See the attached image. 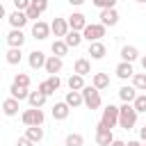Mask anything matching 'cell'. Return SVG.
<instances>
[{
	"instance_id": "cell-10",
	"label": "cell",
	"mask_w": 146,
	"mask_h": 146,
	"mask_svg": "<svg viewBox=\"0 0 146 146\" xmlns=\"http://www.w3.org/2000/svg\"><path fill=\"white\" fill-rule=\"evenodd\" d=\"M7 43H9V48H23V43H25V32L18 30V27H11V30L7 32Z\"/></svg>"
},
{
	"instance_id": "cell-33",
	"label": "cell",
	"mask_w": 146,
	"mask_h": 146,
	"mask_svg": "<svg viewBox=\"0 0 146 146\" xmlns=\"http://www.w3.org/2000/svg\"><path fill=\"white\" fill-rule=\"evenodd\" d=\"M64 146H84V137L80 132H68L64 139Z\"/></svg>"
},
{
	"instance_id": "cell-35",
	"label": "cell",
	"mask_w": 146,
	"mask_h": 146,
	"mask_svg": "<svg viewBox=\"0 0 146 146\" xmlns=\"http://www.w3.org/2000/svg\"><path fill=\"white\" fill-rule=\"evenodd\" d=\"M14 84H18V87H30V75H27V73H16V75H14Z\"/></svg>"
},
{
	"instance_id": "cell-19",
	"label": "cell",
	"mask_w": 146,
	"mask_h": 146,
	"mask_svg": "<svg viewBox=\"0 0 146 146\" xmlns=\"http://www.w3.org/2000/svg\"><path fill=\"white\" fill-rule=\"evenodd\" d=\"M73 73H78V75H91V59H87V57H78L75 59V64H73Z\"/></svg>"
},
{
	"instance_id": "cell-2",
	"label": "cell",
	"mask_w": 146,
	"mask_h": 146,
	"mask_svg": "<svg viewBox=\"0 0 146 146\" xmlns=\"http://www.w3.org/2000/svg\"><path fill=\"white\" fill-rule=\"evenodd\" d=\"M82 100H84V107H87V110H98V107L103 105L100 91H98L94 84H84V89H82Z\"/></svg>"
},
{
	"instance_id": "cell-32",
	"label": "cell",
	"mask_w": 146,
	"mask_h": 146,
	"mask_svg": "<svg viewBox=\"0 0 146 146\" xmlns=\"http://www.w3.org/2000/svg\"><path fill=\"white\" fill-rule=\"evenodd\" d=\"M132 107L137 110V114H146V91H139L132 100Z\"/></svg>"
},
{
	"instance_id": "cell-37",
	"label": "cell",
	"mask_w": 146,
	"mask_h": 146,
	"mask_svg": "<svg viewBox=\"0 0 146 146\" xmlns=\"http://www.w3.org/2000/svg\"><path fill=\"white\" fill-rule=\"evenodd\" d=\"M91 2L98 9H112V7H116V0H91Z\"/></svg>"
},
{
	"instance_id": "cell-5",
	"label": "cell",
	"mask_w": 146,
	"mask_h": 146,
	"mask_svg": "<svg viewBox=\"0 0 146 146\" xmlns=\"http://www.w3.org/2000/svg\"><path fill=\"white\" fill-rule=\"evenodd\" d=\"M100 123H103L105 128H110V130H112V128H116V125H119V107L110 103V105H107V107L103 110Z\"/></svg>"
},
{
	"instance_id": "cell-47",
	"label": "cell",
	"mask_w": 146,
	"mask_h": 146,
	"mask_svg": "<svg viewBox=\"0 0 146 146\" xmlns=\"http://www.w3.org/2000/svg\"><path fill=\"white\" fill-rule=\"evenodd\" d=\"M141 146H146V141H144V144H141Z\"/></svg>"
},
{
	"instance_id": "cell-17",
	"label": "cell",
	"mask_w": 146,
	"mask_h": 146,
	"mask_svg": "<svg viewBox=\"0 0 146 146\" xmlns=\"http://www.w3.org/2000/svg\"><path fill=\"white\" fill-rule=\"evenodd\" d=\"M114 73H116L119 80H130V78L135 75V66H132L130 62H119L116 68H114Z\"/></svg>"
},
{
	"instance_id": "cell-31",
	"label": "cell",
	"mask_w": 146,
	"mask_h": 146,
	"mask_svg": "<svg viewBox=\"0 0 146 146\" xmlns=\"http://www.w3.org/2000/svg\"><path fill=\"white\" fill-rule=\"evenodd\" d=\"M9 94H11V98H16V100H27V96H30L27 87H18V84H14V82H11V87H9Z\"/></svg>"
},
{
	"instance_id": "cell-8",
	"label": "cell",
	"mask_w": 146,
	"mask_h": 146,
	"mask_svg": "<svg viewBox=\"0 0 146 146\" xmlns=\"http://www.w3.org/2000/svg\"><path fill=\"white\" fill-rule=\"evenodd\" d=\"M114 141V135H112V130L110 128H105L100 121L96 123V144L98 146H110Z\"/></svg>"
},
{
	"instance_id": "cell-44",
	"label": "cell",
	"mask_w": 146,
	"mask_h": 146,
	"mask_svg": "<svg viewBox=\"0 0 146 146\" xmlns=\"http://www.w3.org/2000/svg\"><path fill=\"white\" fill-rule=\"evenodd\" d=\"M139 64H141V68L146 71V55H139Z\"/></svg>"
},
{
	"instance_id": "cell-40",
	"label": "cell",
	"mask_w": 146,
	"mask_h": 146,
	"mask_svg": "<svg viewBox=\"0 0 146 146\" xmlns=\"http://www.w3.org/2000/svg\"><path fill=\"white\" fill-rule=\"evenodd\" d=\"M144 141L141 139H130V141H125V146H141Z\"/></svg>"
},
{
	"instance_id": "cell-48",
	"label": "cell",
	"mask_w": 146,
	"mask_h": 146,
	"mask_svg": "<svg viewBox=\"0 0 146 146\" xmlns=\"http://www.w3.org/2000/svg\"><path fill=\"white\" fill-rule=\"evenodd\" d=\"M0 84H2V78H0Z\"/></svg>"
},
{
	"instance_id": "cell-13",
	"label": "cell",
	"mask_w": 146,
	"mask_h": 146,
	"mask_svg": "<svg viewBox=\"0 0 146 146\" xmlns=\"http://www.w3.org/2000/svg\"><path fill=\"white\" fill-rule=\"evenodd\" d=\"M68 30H71V27H68V21H66V18H52V23H50V32H52L57 39H64Z\"/></svg>"
},
{
	"instance_id": "cell-39",
	"label": "cell",
	"mask_w": 146,
	"mask_h": 146,
	"mask_svg": "<svg viewBox=\"0 0 146 146\" xmlns=\"http://www.w3.org/2000/svg\"><path fill=\"white\" fill-rule=\"evenodd\" d=\"M16 146H34V141H32V139H27V137L23 135V137H18V139H16Z\"/></svg>"
},
{
	"instance_id": "cell-42",
	"label": "cell",
	"mask_w": 146,
	"mask_h": 146,
	"mask_svg": "<svg viewBox=\"0 0 146 146\" xmlns=\"http://www.w3.org/2000/svg\"><path fill=\"white\" fill-rule=\"evenodd\" d=\"M68 5L71 7H80V5H84V0H68Z\"/></svg>"
},
{
	"instance_id": "cell-6",
	"label": "cell",
	"mask_w": 146,
	"mask_h": 146,
	"mask_svg": "<svg viewBox=\"0 0 146 146\" xmlns=\"http://www.w3.org/2000/svg\"><path fill=\"white\" fill-rule=\"evenodd\" d=\"M48 2H50V0H32V2H30V7L25 9L27 18H30V21H39V16L48 9Z\"/></svg>"
},
{
	"instance_id": "cell-18",
	"label": "cell",
	"mask_w": 146,
	"mask_h": 146,
	"mask_svg": "<svg viewBox=\"0 0 146 146\" xmlns=\"http://www.w3.org/2000/svg\"><path fill=\"white\" fill-rule=\"evenodd\" d=\"M87 55H91V59H103V57L107 55V46H105L103 41H91Z\"/></svg>"
},
{
	"instance_id": "cell-4",
	"label": "cell",
	"mask_w": 146,
	"mask_h": 146,
	"mask_svg": "<svg viewBox=\"0 0 146 146\" xmlns=\"http://www.w3.org/2000/svg\"><path fill=\"white\" fill-rule=\"evenodd\" d=\"M21 121H23L25 125H43L46 116H43L41 107H30V110H25V112L21 114Z\"/></svg>"
},
{
	"instance_id": "cell-23",
	"label": "cell",
	"mask_w": 146,
	"mask_h": 146,
	"mask_svg": "<svg viewBox=\"0 0 146 146\" xmlns=\"http://www.w3.org/2000/svg\"><path fill=\"white\" fill-rule=\"evenodd\" d=\"M64 100L68 103V107H71V110H75V107L84 105V100H82V91H73V89H68V91H66V98H64Z\"/></svg>"
},
{
	"instance_id": "cell-3",
	"label": "cell",
	"mask_w": 146,
	"mask_h": 146,
	"mask_svg": "<svg viewBox=\"0 0 146 146\" xmlns=\"http://www.w3.org/2000/svg\"><path fill=\"white\" fill-rule=\"evenodd\" d=\"M105 30H107V27H105L103 23H87L84 30H82V39L89 41V43H91V41H100V39L105 36Z\"/></svg>"
},
{
	"instance_id": "cell-11",
	"label": "cell",
	"mask_w": 146,
	"mask_h": 146,
	"mask_svg": "<svg viewBox=\"0 0 146 146\" xmlns=\"http://www.w3.org/2000/svg\"><path fill=\"white\" fill-rule=\"evenodd\" d=\"M50 114H52V119H55V121H66V119H68V114H71V107H68V103H66V100H59V103H55V105H52Z\"/></svg>"
},
{
	"instance_id": "cell-26",
	"label": "cell",
	"mask_w": 146,
	"mask_h": 146,
	"mask_svg": "<svg viewBox=\"0 0 146 146\" xmlns=\"http://www.w3.org/2000/svg\"><path fill=\"white\" fill-rule=\"evenodd\" d=\"M91 84H94L98 91H103V89L110 87V75H107V73H94V75H91Z\"/></svg>"
},
{
	"instance_id": "cell-20",
	"label": "cell",
	"mask_w": 146,
	"mask_h": 146,
	"mask_svg": "<svg viewBox=\"0 0 146 146\" xmlns=\"http://www.w3.org/2000/svg\"><path fill=\"white\" fill-rule=\"evenodd\" d=\"M18 110H21V100H16V98H7V100H2V112H5V116H16L18 114Z\"/></svg>"
},
{
	"instance_id": "cell-41",
	"label": "cell",
	"mask_w": 146,
	"mask_h": 146,
	"mask_svg": "<svg viewBox=\"0 0 146 146\" xmlns=\"http://www.w3.org/2000/svg\"><path fill=\"white\" fill-rule=\"evenodd\" d=\"M139 139H141V141H146V123L139 128Z\"/></svg>"
},
{
	"instance_id": "cell-25",
	"label": "cell",
	"mask_w": 146,
	"mask_h": 146,
	"mask_svg": "<svg viewBox=\"0 0 146 146\" xmlns=\"http://www.w3.org/2000/svg\"><path fill=\"white\" fill-rule=\"evenodd\" d=\"M64 41H66V46H68V48H78L84 39H82V32H78V30H68V32H66V36H64Z\"/></svg>"
},
{
	"instance_id": "cell-30",
	"label": "cell",
	"mask_w": 146,
	"mask_h": 146,
	"mask_svg": "<svg viewBox=\"0 0 146 146\" xmlns=\"http://www.w3.org/2000/svg\"><path fill=\"white\" fill-rule=\"evenodd\" d=\"M66 84H68V89H73V91H82V89H84V75L73 73V75L66 80Z\"/></svg>"
},
{
	"instance_id": "cell-34",
	"label": "cell",
	"mask_w": 146,
	"mask_h": 146,
	"mask_svg": "<svg viewBox=\"0 0 146 146\" xmlns=\"http://www.w3.org/2000/svg\"><path fill=\"white\" fill-rule=\"evenodd\" d=\"M130 80H132V87L137 91H146V71L144 73H135Z\"/></svg>"
},
{
	"instance_id": "cell-36",
	"label": "cell",
	"mask_w": 146,
	"mask_h": 146,
	"mask_svg": "<svg viewBox=\"0 0 146 146\" xmlns=\"http://www.w3.org/2000/svg\"><path fill=\"white\" fill-rule=\"evenodd\" d=\"M36 89H39L41 94H46V96H52V94L57 91V89H55V87H52V84H50L48 80H43V82H39V87H36Z\"/></svg>"
},
{
	"instance_id": "cell-16",
	"label": "cell",
	"mask_w": 146,
	"mask_h": 146,
	"mask_svg": "<svg viewBox=\"0 0 146 146\" xmlns=\"http://www.w3.org/2000/svg\"><path fill=\"white\" fill-rule=\"evenodd\" d=\"M66 21H68V27H71V30H78V32H82L84 25H87V16H84L82 11H73Z\"/></svg>"
},
{
	"instance_id": "cell-27",
	"label": "cell",
	"mask_w": 146,
	"mask_h": 146,
	"mask_svg": "<svg viewBox=\"0 0 146 146\" xmlns=\"http://www.w3.org/2000/svg\"><path fill=\"white\" fill-rule=\"evenodd\" d=\"M46 100H48V96H46V94H41L39 89H36V91H30V96H27L30 107H43V105H46Z\"/></svg>"
},
{
	"instance_id": "cell-45",
	"label": "cell",
	"mask_w": 146,
	"mask_h": 146,
	"mask_svg": "<svg viewBox=\"0 0 146 146\" xmlns=\"http://www.w3.org/2000/svg\"><path fill=\"white\" fill-rule=\"evenodd\" d=\"M0 18H7V9H5L2 2H0Z\"/></svg>"
},
{
	"instance_id": "cell-24",
	"label": "cell",
	"mask_w": 146,
	"mask_h": 146,
	"mask_svg": "<svg viewBox=\"0 0 146 146\" xmlns=\"http://www.w3.org/2000/svg\"><path fill=\"white\" fill-rule=\"evenodd\" d=\"M25 137H27V139H32L34 144H39V141L46 137V132H43V128H41V125H27V128H25Z\"/></svg>"
},
{
	"instance_id": "cell-7",
	"label": "cell",
	"mask_w": 146,
	"mask_h": 146,
	"mask_svg": "<svg viewBox=\"0 0 146 146\" xmlns=\"http://www.w3.org/2000/svg\"><path fill=\"white\" fill-rule=\"evenodd\" d=\"M50 34H52L50 32V23H46V21H34L32 23V36L36 41H46Z\"/></svg>"
},
{
	"instance_id": "cell-12",
	"label": "cell",
	"mask_w": 146,
	"mask_h": 146,
	"mask_svg": "<svg viewBox=\"0 0 146 146\" xmlns=\"http://www.w3.org/2000/svg\"><path fill=\"white\" fill-rule=\"evenodd\" d=\"M100 23L105 25V27H114L116 23H119V11H116V7H112V9H100Z\"/></svg>"
},
{
	"instance_id": "cell-29",
	"label": "cell",
	"mask_w": 146,
	"mask_h": 146,
	"mask_svg": "<svg viewBox=\"0 0 146 146\" xmlns=\"http://www.w3.org/2000/svg\"><path fill=\"white\" fill-rule=\"evenodd\" d=\"M5 59H7V64L16 66V64H21V62H23V50H21V48H9V50H7V55H5Z\"/></svg>"
},
{
	"instance_id": "cell-46",
	"label": "cell",
	"mask_w": 146,
	"mask_h": 146,
	"mask_svg": "<svg viewBox=\"0 0 146 146\" xmlns=\"http://www.w3.org/2000/svg\"><path fill=\"white\" fill-rule=\"evenodd\" d=\"M135 2H137V5H146V0H135Z\"/></svg>"
},
{
	"instance_id": "cell-21",
	"label": "cell",
	"mask_w": 146,
	"mask_h": 146,
	"mask_svg": "<svg viewBox=\"0 0 146 146\" xmlns=\"http://www.w3.org/2000/svg\"><path fill=\"white\" fill-rule=\"evenodd\" d=\"M119 55H121V62H130V64L139 59V50H137V46H123Z\"/></svg>"
},
{
	"instance_id": "cell-38",
	"label": "cell",
	"mask_w": 146,
	"mask_h": 146,
	"mask_svg": "<svg viewBox=\"0 0 146 146\" xmlns=\"http://www.w3.org/2000/svg\"><path fill=\"white\" fill-rule=\"evenodd\" d=\"M11 2H14V7H16V9L25 11V9L30 7V2H32V0H11Z\"/></svg>"
},
{
	"instance_id": "cell-22",
	"label": "cell",
	"mask_w": 146,
	"mask_h": 146,
	"mask_svg": "<svg viewBox=\"0 0 146 146\" xmlns=\"http://www.w3.org/2000/svg\"><path fill=\"white\" fill-rule=\"evenodd\" d=\"M137 94H139V91H137L132 84H123V87L119 89V98H121V103H132Z\"/></svg>"
},
{
	"instance_id": "cell-15",
	"label": "cell",
	"mask_w": 146,
	"mask_h": 146,
	"mask_svg": "<svg viewBox=\"0 0 146 146\" xmlns=\"http://www.w3.org/2000/svg\"><path fill=\"white\" fill-rule=\"evenodd\" d=\"M62 68H64V62H62V57H57V55H48L43 71H46L48 75H57Z\"/></svg>"
},
{
	"instance_id": "cell-28",
	"label": "cell",
	"mask_w": 146,
	"mask_h": 146,
	"mask_svg": "<svg viewBox=\"0 0 146 146\" xmlns=\"http://www.w3.org/2000/svg\"><path fill=\"white\" fill-rule=\"evenodd\" d=\"M50 52H52V55H57V57H64V55L68 52L66 41H64V39H55V41L50 43Z\"/></svg>"
},
{
	"instance_id": "cell-14",
	"label": "cell",
	"mask_w": 146,
	"mask_h": 146,
	"mask_svg": "<svg viewBox=\"0 0 146 146\" xmlns=\"http://www.w3.org/2000/svg\"><path fill=\"white\" fill-rule=\"evenodd\" d=\"M46 59H48V55H43L41 50H32V52L27 55V64H30V68H32V71L43 68V66H46Z\"/></svg>"
},
{
	"instance_id": "cell-1",
	"label": "cell",
	"mask_w": 146,
	"mask_h": 146,
	"mask_svg": "<svg viewBox=\"0 0 146 146\" xmlns=\"http://www.w3.org/2000/svg\"><path fill=\"white\" fill-rule=\"evenodd\" d=\"M137 110L132 107V103H123L121 107H119V128H123V130H132L135 125H137Z\"/></svg>"
},
{
	"instance_id": "cell-9",
	"label": "cell",
	"mask_w": 146,
	"mask_h": 146,
	"mask_svg": "<svg viewBox=\"0 0 146 146\" xmlns=\"http://www.w3.org/2000/svg\"><path fill=\"white\" fill-rule=\"evenodd\" d=\"M7 21H9V25H11V27H18V30H23V27L30 23L27 14H25V11H21V9H14V11L7 16Z\"/></svg>"
},
{
	"instance_id": "cell-43",
	"label": "cell",
	"mask_w": 146,
	"mask_h": 146,
	"mask_svg": "<svg viewBox=\"0 0 146 146\" xmlns=\"http://www.w3.org/2000/svg\"><path fill=\"white\" fill-rule=\"evenodd\" d=\"M110 146H125V141H123V139H116V137H114V141H112Z\"/></svg>"
}]
</instances>
